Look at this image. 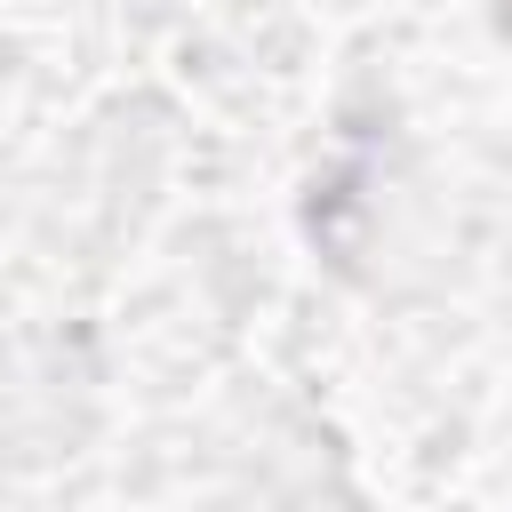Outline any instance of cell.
<instances>
[{"mask_svg":"<svg viewBox=\"0 0 512 512\" xmlns=\"http://www.w3.org/2000/svg\"><path fill=\"white\" fill-rule=\"evenodd\" d=\"M496 16H504V32H512V0H496Z\"/></svg>","mask_w":512,"mask_h":512,"instance_id":"obj_1","label":"cell"}]
</instances>
